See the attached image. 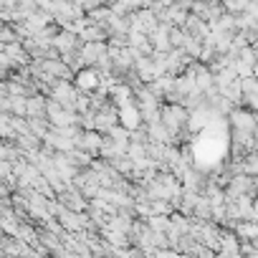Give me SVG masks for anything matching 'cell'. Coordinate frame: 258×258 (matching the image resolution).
<instances>
[{
	"label": "cell",
	"instance_id": "cell-1",
	"mask_svg": "<svg viewBox=\"0 0 258 258\" xmlns=\"http://www.w3.org/2000/svg\"><path fill=\"white\" fill-rule=\"evenodd\" d=\"M162 111V124L167 126V132L170 135H177V129L185 124V119H187V111L182 109V106H165V109H160Z\"/></svg>",
	"mask_w": 258,
	"mask_h": 258
},
{
	"label": "cell",
	"instance_id": "cell-2",
	"mask_svg": "<svg viewBox=\"0 0 258 258\" xmlns=\"http://www.w3.org/2000/svg\"><path fill=\"white\" fill-rule=\"evenodd\" d=\"M46 116L53 121V126H74V121H76L74 111L69 106L63 109L58 101H48V114Z\"/></svg>",
	"mask_w": 258,
	"mask_h": 258
},
{
	"label": "cell",
	"instance_id": "cell-3",
	"mask_svg": "<svg viewBox=\"0 0 258 258\" xmlns=\"http://www.w3.org/2000/svg\"><path fill=\"white\" fill-rule=\"evenodd\" d=\"M119 119H121V126H126L129 132H135V129H140V121H142V111L135 106V104H121L119 109Z\"/></svg>",
	"mask_w": 258,
	"mask_h": 258
},
{
	"label": "cell",
	"instance_id": "cell-4",
	"mask_svg": "<svg viewBox=\"0 0 258 258\" xmlns=\"http://www.w3.org/2000/svg\"><path fill=\"white\" fill-rule=\"evenodd\" d=\"M233 124H235V132H255L258 129V124H255V116L253 114H248V111H233Z\"/></svg>",
	"mask_w": 258,
	"mask_h": 258
},
{
	"label": "cell",
	"instance_id": "cell-5",
	"mask_svg": "<svg viewBox=\"0 0 258 258\" xmlns=\"http://www.w3.org/2000/svg\"><path fill=\"white\" fill-rule=\"evenodd\" d=\"M76 91L69 86V84H56V89H53V101H58V104H63V106H74L76 104Z\"/></svg>",
	"mask_w": 258,
	"mask_h": 258
},
{
	"label": "cell",
	"instance_id": "cell-6",
	"mask_svg": "<svg viewBox=\"0 0 258 258\" xmlns=\"http://www.w3.org/2000/svg\"><path fill=\"white\" fill-rule=\"evenodd\" d=\"M76 86L81 91H91V89H101V76L96 71H81L76 76Z\"/></svg>",
	"mask_w": 258,
	"mask_h": 258
},
{
	"label": "cell",
	"instance_id": "cell-7",
	"mask_svg": "<svg viewBox=\"0 0 258 258\" xmlns=\"http://www.w3.org/2000/svg\"><path fill=\"white\" fill-rule=\"evenodd\" d=\"M81 56H84V61H86V63H91V61H99V63H101L104 46H101V43H89V46L81 51Z\"/></svg>",
	"mask_w": 258,
	"mask_h": 258
},
{
	"label": "cell",
	"instance_id": "cell-8",
	"mask_svg": "<svg viewBox=\"0 0 258 258\" xmlns=\"http://www.w3.org/2000/svg\"><path fill=\"white\" fill-rule=\"evenodd\" d=\"M28 114L31 116H43V114H48V104L41 96H33V99H28Z\"/></svg>",
	"mask_w": 258,
	"mask_h": 258
},
{
	"label": "cell",
	"instance_id": "cell-9",
	"mask_svg": "<svg viewBox=\"0 0 258 258\" xmlns=\"http://www.w3.org/2000/svg\"><path fill=\"white\" fill-rule=\"evenodd\" d=\"M41 69H46L48 76H69V71H66L69 66L66 63H58V61H43Z\"/></svg>",
	"mask_w": 258,
	"mask_h": 258
},
{
	"label": "cell",
	"instance_id": "cell-10",
	"mask_svg": "<svg viewBox=\"0 0 258 258\" xmlns=\"http://www.w3.org/2000/svg\"><path fill=\"white\" fill-rule=\"evenodd\" d=\"M53 46H58L63 53H69V51L76 46V38H74V33H61V36L53 38Z\"/></svg>",
	"mask_w": 258,
	"mask_h": 258
},
{
	"label": "cell",
	"instance_id": "cell-11",
	"mask_svg": "<svg viewBox=\"0 0 258 258\" xmlns=\"http://www.w3.org/2000/svg\"><path fill=\"white\" fill-rule=\"evenodd\" d=\"M243 167H245V172H258V157H248L243 162Z\"/></svg>",
	"mask_w": 258,
	"mask_h": 258
},
{
	"label": "cell",
	"instance_id": "cell-12",
	"mask_svg": "<svg viewBox=\"0 0 258 258\" xmlns=\"http://www.w3.org/2000/svg\"><path fill=\"white\" fill-rule=\"evenodd\" d=\"M250 13H253V16H258V6H250Z\"/></svg>",
	"mask_w": 258,
	"mask_h": 258
}]
</instances>
